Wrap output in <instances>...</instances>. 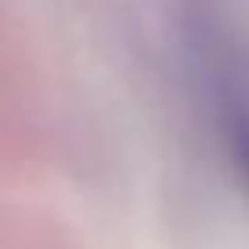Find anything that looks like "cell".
<instances>
[{
    "instance_id": "cell-1",
    "label": "cell",
    "mask_w": 249,
    "mask_h": 249,
    "mask_svg": "<svg viewBox=\"0 0 249 249\" xmlns=\"http://www.w3.org/2000/svg\"><path fill=\"white\" fill-rule=\"evenodd\" d=\"M234 158H238L242 172H246V179H249V114L234 121Z\"/></svg>"
}]
</instances>
